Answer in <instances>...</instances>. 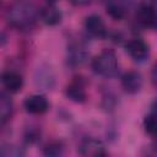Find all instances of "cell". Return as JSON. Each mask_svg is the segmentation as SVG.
I'll return each instance as SVG.
<instances>
[{
	"instance_id": "6da1fadb",
	"label": "cell",
	"mask_w": 157,
	"mask_h": 157,
	"mask_svg": "<svg viewBox=\"0 0 157 157\" xmlns=\"http://www.w3.org/2000/svg\"><path fill=\"white\" fill-rule=\"evenodd\" d=\"M39 18V10L28 0H17L7 10L6 20L9 25L18 31H27L34 27Z\"/></svg>"
},
{
	"instance_id": "7a4b0ae2",
	"label": "cell",
	"mask_w": 157,
	"mask_h": 157,
	"mask_svg": "<svg viewBox=\"0 0 157 157\" xmlns=\"http://www.w3.org/2000/svg\"><path fill=\"white\" fill-rule=\"evenodd\" d=\"M91 67L94 74L110 78L118 75L119 64L115 53L110 49H104L98 55H96L91 61Z\"/></svg>"
},
{
	"instance_id": "3957f363",
	"label": "cell",
	"mask_w": 157,
	"mask_h": 157,
	"mask_svg": "<svg viewBox=\"0 0 157 157\" xmlns=\"http://www.w3.org/2000/svg\"><path fill=\"white\" fill-rule=\"evenodd\" d=\"M135 6V0H107L105 11L115 21L124 20Z\"/></svg>"
},
{
	"instance_id": "277c9868",
	"label": "cell",
	"mask_w": 157,
	"mask_h": 157,
	"mask_svg": "<svg viewBox=\"0 0 157 157\" xmlns=\"http://www.w3.org/2000/svg\"><path fill=\"white\" fill-rule=\"evenodd\" d=\"M125 50L129 56L137 63H144L150 56V45L141 38H131L125 44Z\"/></svg>"
},
{
	"instance_id": "5b68a950",
	"label": "cell",
	"mask_w": 157,
	"mask_h": 157,
	"mask_svg": "<svg viewBox=\"0 0 157 157\" xmlns=\"http://www.w3.org/2000/svg\"><path fill=\"white\" fill-rule=\"evenodd\" d=\"M136 23L139 26H141L142 28H147V29H155L156 28V11H155V6L150 2H142L139 5V7L136 9Z\"/></svg>"
},
{
	"instance_id": "8992f818",
	"label": "cell",
	"mask_w": 157,
	"mask_h": 157,
	"mask_svg": "<svg viewBox=\"0 0 157 157\" xmlns=\"http://www.w3.org/2000/svg\"><path fill=\"white\" fill-rule=\"evenodd\" d=\"M83 27L86 32L94 38H105L108 36V28L99 15L92 13L85 18Z\"/></svg>"
},
{
	"instance_id": "52a82bcc",
	"label": "cell",
	"mask_w": 157,
	"mask_h": 157,
	"mask_svg": "<svg viewBox=\"0 0 157 157\" xmlns=\"http://www.w3.org/2000/svg\"><path fill=\"white\" fill-rule=\"evenodd\" d=\"M23 107L27 113L33 115H40L49 109V102L45 96L37 93L28 96L23 102Z\"/></svg>"
},
{
	"instance_id": "ba28073f",
	"label": "cell",
	"mask_w": 157,
	"mask_h": 157,
	"mask_svg": "<svg viewBox=\"0 0 157 157\" xmlns=\"http://www.w3.org/2000/svg\"><path fill=\"white\" fill-rule=\"evenodd\" d=\"M120 83H121V87L123 90L129 93V94H136L141 91L142 88V85H144V78H142V75L137 71H128L125 72L121 78H120Z\"/></svg>"
},
{
	"instance_id": "9c48e42d",
	"label": "cell",
	"mask_w": 157,
	"mask_h": 157,
	"mask_svg": "<svg viewBox=\"0 0 157 157\" xmlns=\"http://www.w3.org/2000/svg\"><path fill=\"white\" fill-rule=\"evenodd\" d=\"M0 82L6 92L9 93H18L23 87L22 76L12 70H6L0 74Z\"/></svg>"
},
{
	"instance_id": "30bf717a",
	"label": "cell",
	"mask_w": 157,
	"mask_h": 157,
	"mask_svg": "<svg viewBox=\"0 0 157 157\" xmlns=\"http://www.w3.org/2000/svg\"><path fill=\"white\" fill-rule=\"evenodd\" d=\"M78 153L81 156H103L105 155V146L98 139L86 137L78 146Z\"/></svg>"
},
{
	"instance_id": "8fae6325",
	"label": "cell",
	"mask_w": 157,
	"mask_h": 157,
	"mask_svg": "<svg viewBox=\"0 0 157 157\" xmlns=\"http://www.w3.org/2000/svg\"><path fill=\"white\" fill-rule=\"evenodd\" d=\"M39 18L42 20V22L47 26H56L61 22L63 20V12L60 11V9H58L55 5H45L39 10Z\"/></svg>"
},
{
	"instance_id": "7c38bea8",
	"label": "cell",
	"mask_w": 157,
	"mask_h": 157,
	"mask_svg": "<svg viewBox=\"0 0 157 157\" xmlns=\"http://www.w3.org/2000/svg\"><path fill=\"white\" fill-rule=\"evenodd\" d=\"M88 55L90 53L82 44H74L67 50V63L71 66H80L87 60Z\"/></svg>"
},
{
	"instance_id": "4fadbf2b",
	"label": "cell",
	"mask_w": 157,
	"mask_h": 157,
	"mask_svg": "<svg viewBox=\"0 0 157 157\" xmlns=\"http://www.w3.org/2000/svg\"><path fill=\"white\" fill-rule=\"evenodd\" d=\"M65 96L67 99L75 103H83L87 98L85 86L81 81H72L70 85H67L65 88Z\"/></svg>"
},
{
	"instance_id": "5bb4252c",
	"label": "cell",
	"mask_w": 157,
	"mask_h": 157,
	"mask_svg": "<svg viewBox=\"0 0 157 157\" xmlns=\"http://www.w3.org/2000/svg\"><path fill=\"white\" fill-rule=\"evenodd\" d=\"M13 113V101L9 92H0V124L10 120Z\"/></svg>"
},
{
	"instance_id": "9a60e30c",
	"label": "cell",
	"mask_w": 157,
	"mask_h": 157,
	"mask_svg": "<svg viewBox=\"0 0 157 157\" xmlns=\"http://www.w3.org/2000/svg\"><path fill=\"white\" fill-rule=\"evenodd\" d=\"M34 81L38 87H43V90H50L54 85V75L52 70L48 67L45 69L38 67L36 76H34Z\"/></svg>"
},
{
	"instance_id": "2e32d148",
	"label": "cell",
	"mask_w": 157,
	"mask_h": 157,
	"mask_svg": "<svg viewBox=\"0 0 157 157\" xmlns=\"http://www.w3.org/2000/svg\"><path fill=\"white\" fill-rule=\"evenodd\" d=\"M64 153V145L59 141H52L43 148V155L48 157H58Z\"/></svg>"
},
{
	"instance_id": "e0dca14e",
	"label": "cell",
	"mask_w": 157,
	"mask_h": 157,
	"mask_svg": "<svg viewBox=\"0 0 157 157\" xmlns=\"http://www.w3.org/2000/svg\"><path fill=\"white\" fill-rule=\"evenodd\" d=\"M142 125H144L145 131L148 135L155 136V134H156V115H155V112L153 110L151 113H148L147 115H145L144 121H142Z\"/></svg>"
},
{
	"instance_id": "ac0fdd59",
	"label": "cell",
	"mask_w": 157,
	"mask_h": 157,
	"mask_svg": "<svg viewBox=\"0 0 157 157\" xmlns=\"http://www.w3.org/2000/svg\"><path fill=\"white\" fill-rule=\"evenodd\" d=\"M74 6H86L90 5L93 0H69Z\"/></svg>"
},
{
	"instance_id": "d6986e66",
	"label": "cell",
	"mask_w": 157,
	"mask_h": 157,
	"mask_svg": "<svg viewBox=\"0 0 157 157\" xmlns=\"http://www.w3.org/2000/svg\"><path fill=\"white\" fill-rule=\"evenodd\" d=\"M45 1H47L48 4H50V5H55V4H56L59 0H45Z\"/></svg>"
},
{
	"instance_id": "ffe728a7",
	"label": "cell",
	"mask_w": 157,
	"mask_h": 157,
	"mask_svg": "<svg viewBox=\"0 0 157 157\" xmlns=\"http://www.w3.org/2000/svg\"><path fill=\"white\" fill-rule=\"evenodd\" d=\"M0 7H1V0H0Z\"/></svg>"
}]
</instances>
